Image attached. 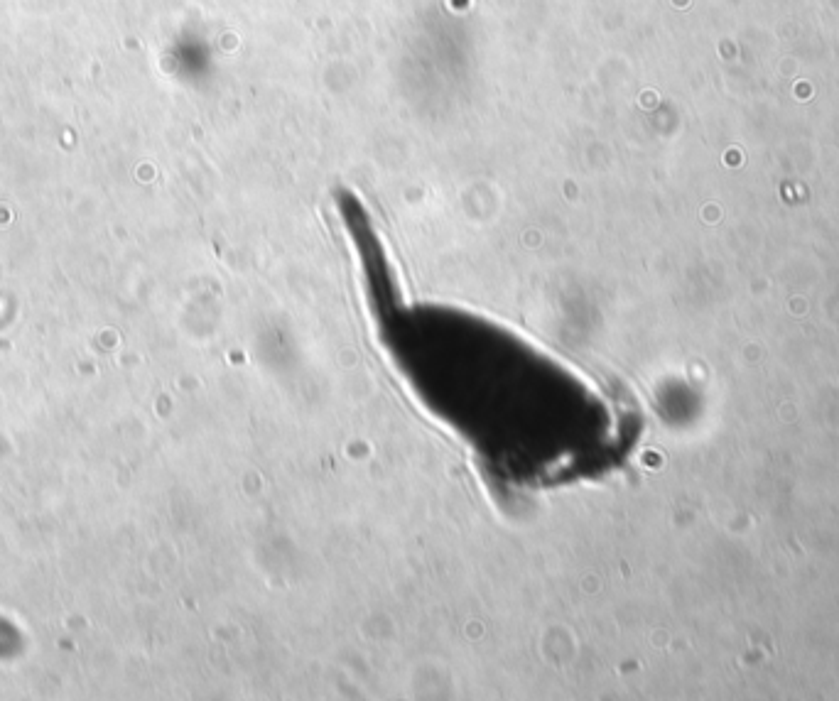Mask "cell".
<instances>
[{"mask_svg":"<svg viewBox=\"0 0 839 701\" xmlns=\"http://www.w3.org/2000/svg\"><path fill=\"white\" fill-rule=\"evenodd\" d=\"M354 226L383 356L494 491H555L609 476L629 459L636 417L609 390L491 319L398 302L366 221Z\"/></svg>","mask_w":839,"mask_h":701,"instance_id":"cell-1","label":"cell"}]
</instances>
